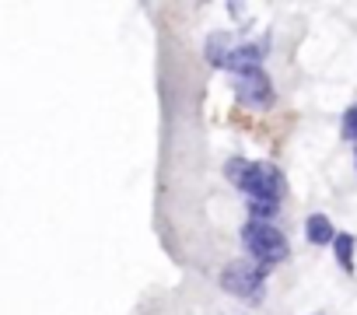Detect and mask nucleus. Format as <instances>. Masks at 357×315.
Masks as SVG:
<instances>
[{
    "mask_svg": "<svg viewBox=\"0 0 357 315\" xmlns=\"http://www.w3.org/2000/svg\"><path fill=\"white\" fill-rule=\"evenodd\" d=\"M225 176L245 193V200H284V176L277 165L270 162H242V158H231L225 165Z\"/></svg>",
    "mask_w": 357,
    "mask_h": 315,
    "instance_id": "nucleus-1",
    "label": "nucleus"
},
{
    "mask_svg": "<svg viewBox=\"0 0 357 315\" xmlns=\"http://www.w3.org/2000/svg\"><path fill=\"white\" fill-rule=\"evenodd\" d=\"M242 245H245L249 259L259 263V266H266V270L273 263L287 259V238H284V231L273 228V224H263V221H245Z\"/></svg>",
    "mask_w": 357,
    "mask_h": 315,
    "instance_id": "nucleus-2",
    "label": "nucleus"
},
{
    "mask_svg": "<svg viewBox=\"0 0 357 315\" xmlns=\"http://www.w3.org/2000/svg\"><path fill=\"white\" fill-rule=\"evenodd\" d=\"M263 280H266V266L252 263V259H235L221 270V287L235 298H259L263 291Z\"/></svg>",
    "mask_w": 357,
    "mask_h": 315,
    "instance_id": "nucleus-3",
    "label": "nucleus"
},
{
    "mask_svg": "<svg viewBox=\"0 0 357 315\" xmlns=\"http://www.w3.org/2000/svg\"><path fill=\"white\" fill-rule=\"evenodd\" d=\"M231 84H235V98L242 105H249V109H270L273 105V84L263 74V67L249 70V74H235Z\"/></svg>",
    "mask_w": 357,
    "mask_h": 315,
    "instance_id": "nucleus-4",
    "label": "nucleus"
},
{
    "mask_svg": "<svg viewBox=\"0 0 357 315\" xmlns=\"http://www.w3.org/2000/svg\"><path fill=\"white\" fill-rule=\"evenodd\" d=\"M263 63V46L256 43H235L225 56H221V70H231V74H249V70H259Z\"/></svg>",
    "mask_w": 357,
    "mask_h": 315,
    "instance_id": "nucleus-5",
    "label": "nucleus"
},
{
    "mask_svg": "<svg viewBox=\"0 0 357 315\" xmlns=\"http://www.w3.org/2000/svg\"><path fill=\"white\" fill-rule=\"evenodd\" d=\"M305 238H308L312 245H333L336 228H333V221H329L326 214H312V217L305 221Z\"/></svg>",
    "mask_w": 357,
    "mask_h": 315,
    "instance_id": "nucleus-6",
    "label": "nucleus"
},
{
    "mask_svg": "<svg viewBox=\"0 0 357 315\" xmlns=\"http://www.w3.org/2000/svg\"><path fill=\"white\" fill-rule=\"evenodd\" d=\"M333 252H336V263L350 273V270H354V235H347V231L336 235V238H333Z\"/></svg>",
    "mask_w": 357,
    "mask_h": 315,
    "instance_id": "nucleus-7",
    "label": "nucleus"
},
{
    "mask_svg": "<svg viewBox=\"0 0 357 315\" xmlns=\"http://www.w3.org/2000/svg\"><path fill=\"white\" fill-rule=\"evenodd\" d=\"M340 130H343V137H347V140H354V144H357V105H350V109L343 112Z\"/></svg>",
    "mask_w": 357,
    "mask_h": 315,
    "instance_id": "nucleus-8",
    "label": "nucleus"
},
{
    "mask_svg": "<svg viewBox=\"0 0 357 315\" xmlns=\"http://www.w3.org/2000/svg\"><path fill=\"white\" fill-rule=\"evenodd\" d=\"M354 162H357V154H354Z\"/></svg>",
    "mask_w": 357,
    "mask_h": 315,
    "instance_id": "nucleus-9",
    "label": "nucleus"
}]
</instances>
